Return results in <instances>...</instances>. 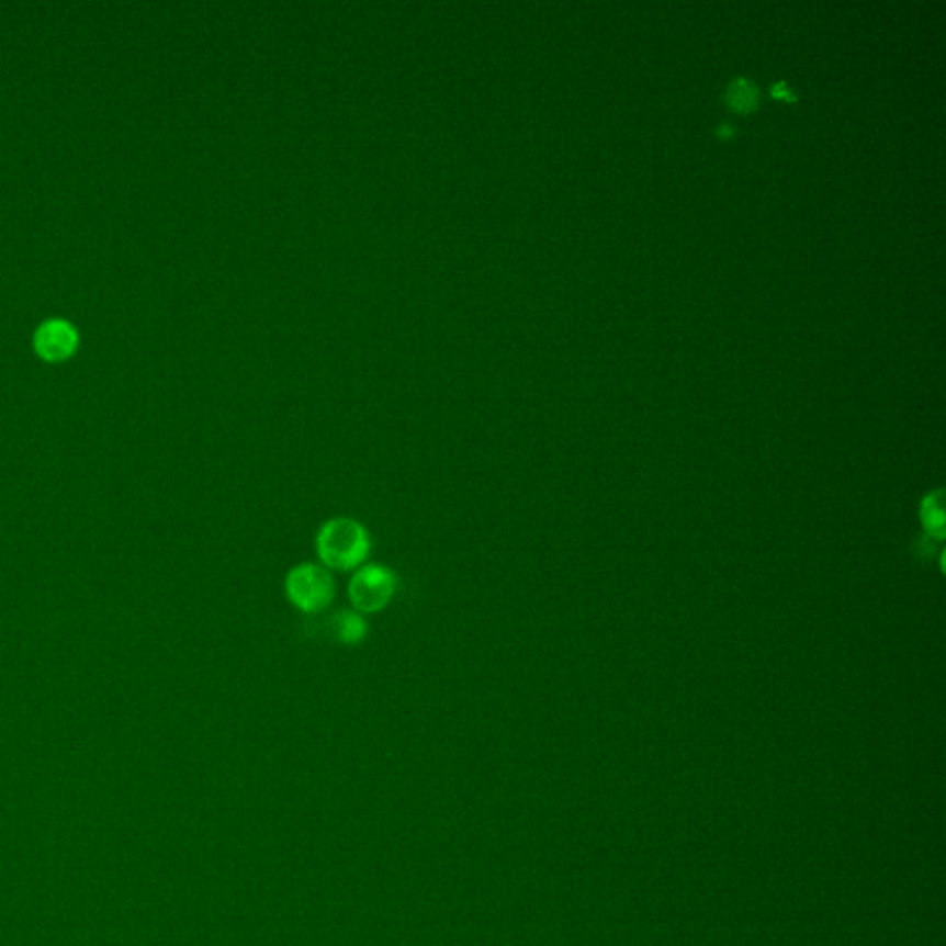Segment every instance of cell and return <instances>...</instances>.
Instances as JSON below:
<instances>
[{"instance_id":"6da1fadb","label":"cell","mask_w":946,"mask_h":946,"mask_svg":"<svg viewBox=\"0 0 946 946\" xmlns=\"http://www.w3.org/2000/svg\"><path fill=\"white\" fill-rule=\"evenodd\" d=\"M372 550L367 527L351 518L326 521L316 534V555L326 570L353 572L364 564Z\"/></svg>"},{"instance_id":"7a4b0ae2","label":"cell","mask_w":946,"mask_h":946,"mask_svg":"<svg viewBox=\"0 0 946 946\" xmlns=\"http://www.w3.org/2000/svg\"><path fill=\"white\" fill-rule=\"evenodd\" d=\"M285 594L300 612H322L334 601V575L326 567L313 562L299 564L286 573Z\"/></svg>"},{"instance_id":"3957f363","label":"cell","mask_w":946,"mask_h":946,"mask_svg":"<svg viewBox=\"0 0 946 946\" xmlns=\"http://www.w3.org/2000/svg\"><path fill=\"white\" fill-rule=\"evenodd\" d=\"M397 577L383 564L361 566L351 575L348 596L359 613H375L392 601L396 594Z\"/></svg>"},{"instance_id":"277c9868","label":"cell","mask_w":946,"mask_h":946,"mask_svg":"<svg viewBox=\"0 0 946 946\" xmlns=\"http://www.w3.org/2000/svg\"><path fill=\"white\" fill-rule=\"evenodd\" d=\"M77 346V331L64 320L43 324L35 335V348L45 359L58 361L69 356Z\"/></svg>"},{"instance_id":"5b68a950","label":"cell","mask_w":946,"mask_h":946,"mask_svg":"<svg viewBox=\"0 0 946 946\" xmlns=\"http://www.w3.org/2000/svg\"><path fill=\"white\" fill-rule=\"evenodd\" d=\"M331 637L345 645H357L369 634V623L362 618V613L356 610H339L331 616L327 626Z\"/></svg>"},{"instance_id":"8992f818","label":"cell","mask_w":946,"mask_h":946,"mask_svg":"<svg viewBox=\"0 0 946 946\" xmlns=\"http://www.w3.org/2000/svg\"><path fill=\"white\" fill-rule=\"evenodd\" d=\"M727 100L731 104L732 110L740 113H747L756 105V91L747 80H736L727 91Z\"/></svg>"}]
</instances>
